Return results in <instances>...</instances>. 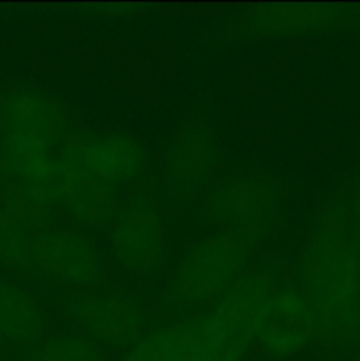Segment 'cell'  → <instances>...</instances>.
<instances>
[{"instance_id": "cell-1", "label": "cell", "mask_w": 360, "mask_h": 361, "mask_svg": "<svg viewBox=\"0 0 360 361\" xmlns=\"http://www.w3.org/2000/svg\"><path fill=\"white\" fill-rule=\"evenodd\" d=\"M73 134L62 102L37 87L0 94V185L18 217L59 208L64 154Z\"/></svg>"}, {"instance_id": "cell-2", "label": "cell", "mask_w": 360, "mask_h": 361, "mask_svg": "<svg viewBox=\"0 0 360 361\" xmlns=\"http://www.w3.org/2000/svg\"><path fill=\"white\" fill-rule=\"evenodd\" d=\"M299 291L306 298L316 337L341 345L360 331V257L337 219L321 222L304 245Z\"/></svg>"}, {"instance_id": "cell-3", "label": "cell", "mask_w": 360, "mask_h": 361, "mask_svg": "<svg viewBox=\"0 0 360 361\" xmlns=\"http://www.w3.org/2000/svg\"><path fill=\"white\" fill-rule=\"evenodd\" d=\"M249 257V243L233 233H214L198 240L176 264L168 300L180 309L217 302L236 282Z\"/></svg>"}, {"instance_id": "cell-4", "label": "cell", "mask_w": 360, "mask_h": 361, "mask_svg": "<svg viewBox=\"0 0 360 361\" xmlns=\"http://www.w3.org/2000/svg\"><path fill=\"white\" fill-rule=\"evenodd\" d=\"M274 291L265 274L246 275L203 314V341L193 361H244L256 342L265 303Z\"/></svg>"}, {"instance_id": "cell-5", "label": "cell", "mask_w": 360, "mask_h": 361, "mask_svg": "<svg viewBox=\"0 0 360 361\" xmlns=\"http://www.w3.org/2000/svg\"><path fill=\"white\" fill-rule=\"evenodd\" d=\"M30 267L67 288L92 291L104 279V261L95 243L76 229L48 228L32 235Z\"/></svg>"}, {"instance_id": "cell-6", "label": "cell", "mask_w": 360, "mask_h": 361, "mask_svg": "<svg viewBox=\"0 0 360 361\" xmlns=\"http://www.w3.org/2000/svg\"><path fill=\"white\" fill-rule=\"evenodd\" d=\"M205 212L226 233L249 243L274 226L279 215L277 187L263 176H235L214 189Z\"/></svg>"}, {"instance_id": "cell-7", "label": "cell", "mask_w": 360, "mask_h": 361, "mask_svg": "<svg viewBox=\"0 0 360 361\" xmlns=\"http://www.w3.org/2000/svg\"><path fill=\"white\" fill-rule=\"evenodd\" d=\"M66 312L80 334L109 348L134 345L147 323L141 302L126 291H85L67 303Z\"/></svg>"}, {"instance_id": "cell-8", "label": "cell", "mask_w": 360, "mask_h": 361, "mask_svg": "<svg viewBox=\"0 0 360 361\" xmlns=\"http://www.w3.org/2000/svg\"><path fill=\"white\" fill-rule=\"evenodd\" d=\"M109 250L122 270L147 277L161 268L166 254L162 215L148 197H134L112 222Z\"/></svg>"}, {"instance_id": "cell-9", "label": "cell", "mask_w": 360, "mask_h": 361, "mask_svg": "<svg viewBox=\"0 0 360 361\" xmlns=\"http://www.w3.org/2000/svg\"><path fill=\"white\" fill-rule=\"evenodd\" d=\"M64 162L90 178L122 189L138 182L147 169V152L136 137L124 133L76 134Z\"/></svg>"}, {"instance_id": "cell-10", "label": "cell", "mask_w": 360, "mask_h": 361, "mask_svg": "<svg viewBox=\"0 0 360 361\" xmlns=\"http://www.w3.org/2000/svg\"><path fill=\"white\" fill-rule=\"evenodd\" d=\"M316 337V324L299 289H274L265 303L256 334L261 351L279 361L302 355Z\"/></svg>"}, {"instance_id": "cell-11", "label": "cell", "mask_w": 360, "mask_h": 361, "mask_svg": "<svg viewBox=\"0 0 360 361\" xmlns=\"http://www.w3.org/2000/svg\"><path fill=\"white\" fill-rule=\"evenodd\" d=\"M219 164V147L205 126L182 127L168 145L164 173L168 182L180 190L203 185Z\"/></svg>"}, {"instance_id": "cell-12", "label": "cell", "mask_w": 360, "mask_h": 361, "mask_svg": "<svg viewBox=\"0 0 360 361\" xmlns=\"http://www.w3.org/2000/svg\"><path fill=\"white\" fill-rule=\"evenodd\" d=\"M119 196L120 190L115 187L71 169L66 162L62 164L59 207L80 226L112 224L120 212Z\"/></svg>"}, {"instance_id": "cell-13", "label": "cell", "mask_w": 360, "mask_h": 361, "mask_svg": "<svg viewBox=\"0 0 360 361\" xmlns=\"http://www.w3.org/2000/svg\"><path fill=\"white\" fill-rule=\"evenodd\" d=\"M46 319L34 296L0 277V338L13 344H35Z\"/></svg>"}, {"instance_id": "cell-14", "label": "cell", "mask_w": 360, "mask_h": 361, "mask_svg": "<svg viewBox=\"0 0 360 361\" xmlns=\"http://www.w3.org/2000/svg\"><path fill=\"white\" fill-rule=\"evenodd\" d=\"M330 14L320 6H272L251 16V30L261 34H295L323 27Z\"/></svg>"}, {"instance_id": "cell-15", "label": "cell", "mask_w": 360, "mask_h": 361, "mask_svg": "<svg viewBox=\"0 0 360 361\" xmlns=\"http://www.w3.org/2000/svg\"><path fill=\"white\" fill-rule=\"evenodd\" d=\"M34 233L9 208H0V267L32 270L30 245Z\"/></svg>"}, {"instance_id": "cell-16", "label": "cell", "mask_w": 360, "mask_h": 361, "mask_svg": "<svg viewBox=\"0 0 360 361\" xmlns=\"http://www.w3.org/2000/svg\"><path fill=\"white\" fill-rule=\"evenodd\" d=\"M30 361H104V353L83 334H59L39 341Z\"/></svg>"}]
</instances>
